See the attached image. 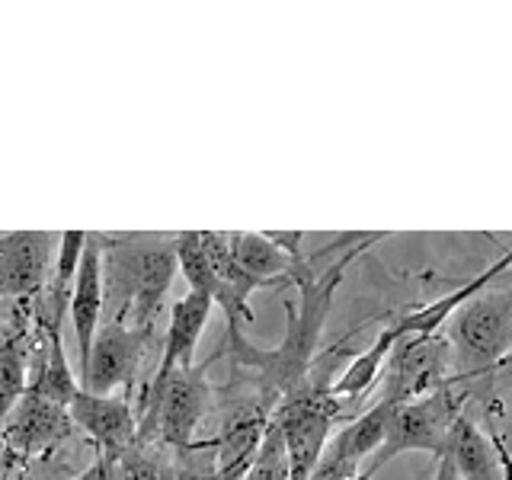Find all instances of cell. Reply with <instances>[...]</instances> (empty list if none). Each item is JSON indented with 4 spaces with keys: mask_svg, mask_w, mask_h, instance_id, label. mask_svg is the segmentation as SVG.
I'll return each instance as SVG.
<instances>
[{
    "mask_svg": "<svg viewBox=\"0 0 512 480\" xmlns=\"http://www.w3.org/2000/svg\"><path fill=\"white\" fill-rule=\"evenodd\" d=\"M458 384L461 381L452 375L439 391L391 407L384 442L375 452V461H372V468H368V474H375L381 464L394 461L404 452H426L439 461L448 448V436H452L455 420L464 413V400H468V391L464 388L458 391Z\"/></svg>",
    "mask_w": 512,
    "mask_h": 480,
    "instance_id": "3957f363",
    "label": "cell"
},
{
    "mask_svg": "<svg viewBox=\"0 0 512 480\" xmlns=\"http://www.w3.org/2000/svg\"><path fill=\"white\" fill-rule=\"evenodd\" d=\"M445 455L452 458L461 480H512V461L500 442L484 436L471 416H458L448 436Z\"/></svg>",
    "mask_w": 512,
    "mask_h": 480,
    "instance_id": "2e32d148",
    "label": "cell"
},
{
    "mask_svg": "<svg viewBox=\"0 0 512 480\" xmlns=\"http://www.w3.org/2000/svg\"><path fill=\"white\" fill-rule=\"evenodd\" d=\"M269 416H272V407L266 400L240 404L224 416V426L218 436V468H215L218 480H240L247 474L256 452H260Z\"/></svg>",
    "mask_w": 512,
    "mask_h": 480,
    "instance_id": "5bb4252c",
    "label": "cell"
},
{
    "mask_svg": "<svg viewBox=\"0 0 512 480\" xmlns=\"http://www.w3.org/2000/svg\"><path fill=\"white\" fill-rule=\"evenodd\" d=\"M240 480H288V458H285V442H282V432L279 426L269 420L266 432H263V442H260V452H256L253 464L247 468V474Z\"/></svg>",
    "mask_w": 512,
    "mask_h": 480,
    "instance_id": "603a6c76",
    "label": "cell"
},
{
    "mask_svg": "<svg viewBox=\"0 0 512 480\" xmlns=\"http://www.w3.org/2000/svg\"><path fill=\"white\" fill-rule=\"evenodd\" d=\"M359 474V464L343 458L340 452H333V448H324V455H320L317 468L308 480H352Z\"/></svg>",
    "mask_w": 512,
    "mask_h": 480,
    "instance_id": "cb8c5ba5",
    "label": "cell"
},
{
    "mask_svg": "<svg viewBox=\"0 0 512 480\" xmlns=\"http://www.w3.org/2000/svg\"><path fill=\"white\" fill-rule=\"evenodd\" d=\"M154 340V327L132 324H100L93 336L90 362L80 375V391L87 394H112L122 388L125 394L135 388L141 362L148 356Z\"/></svg>",
    "mask_w": 512,
    "mask_h": 480,
    "instance_id": "ba28073f",
    "label": "cell"
},
{
    "mask_svg": "<svg viewBox=\"0 0 512 480\" xmlns=\"http://www.w3.org/2000/svg\"><path fill=\"white\" fill-rule=\"evenodd\" d=\"M29 375H36V378L29 381L26 391L52 400V404H58V407H68L80 391V381L74 378L68 356H64L61 333H39L36 336Z\"/></svg>",
    "mask_w": 512,
    "mask_h": 480,
    "instance_id": "ac0fdd59",
    "label": "cell"
},
{
    "mask_svg": "<svg viewBox=\"0 0 512 480\" xmlns=\"http://www.w3.org/2000/svg\"><path fill=\"white\" fill-rule=\"evenodd\" d=\"M55 234L10 231L0 234V301H26L42 292L52 272Z\"/></svg>",
    "mask_w": 512,
    "mask_h": 480,
    "instance_id": "30bf717a",
    "label": "cell"
},
{
    "mask_svg": "<svg viewBox=\"0 0 512 480\" xmlns=\"http://www.w3.org/2000/svg\"><path fill=\"white\" fill-rule=\"evenodd\" d=\"M343 410V400L333 397L327 384L308 381L301 391L282 397L272 407L269 420L279 426L288 458V480H308L317 468L320 455L330 442L336 416Z\"/></svg>",
    "mask_w": 512,
    "mask_h": 480,
    "instance_id": "8992f818",
    "label": "cell"
},
{
    "mask_svg": "<svg viewBox=\"0 0 512 480\" xmlns=\"http://www.w3.org/2000/svg\"><path fill=\"white\" fill-rule=\"evenodd\" d=\"M448 362H452V346L439 333L400 336L388 356V368H384L381 404L397 407L439 391L452 378L448 375Z\"/></svg>",
    "mask_w": 512,
    "mask_h": 480,
    "instance_id": "52a82bcc",
    "label": "cell"
},
{
    "mask_svg": "<svg viewBox=\"0 0 512 480\" xmlns=\"http://www.w3.org/2000/svg\"><path fill=\"white\" fill-rule=\"evenodd\" d=\"M388 413H391V404H381V400H378L372 410H365L349 426H343L340 432H336L333 442H327V448H333V452H340L343 458L356 461V464L362 458H368V455H375L381 448V442H384Z\"/></svg>",
    "mask_w": 512,
    "mask_h": 480,
    "instance_id": "44dd1931",
    "label": "cell"
},
{
    "mask_svg": "<svg viewBox=\"0 0 512 480\" xmlns=\"http://www.w3.org/2000/svg\"><path fill=\"white\" fill-rule=\"evenodd\" d=\"M74 480H116V474H112V464L106 458L96 455V461L90 464V468L84 474H77Z\"/></svg>",
    "mask_w": 512,
    "mask_h": 480,
    "instance_id": "d4e9b609",
    "label": "cell"
},
{
    "mask_svg": "<svg viewBox=\"0 0 512 480\" xmlns=\"http://www.w3.org/2000/svg\"><path fill=\"white\" fill-rule=\"evenodd\" d=\"M68 413L74 426L100 448V458L109 464H116L119 455L138 442V420L128 397L77 391V397L68 404Z\"/></svg>",
    "mask_w": 512,
    "mask_h": 480,
    "instance_id": "8fae6325",
    "label": "cell"
},
{
    "mask_svg": "<svg viewBox=\"0 0 512 480\" xmlns=\"http://www.w3.org/2000/svg\"><path fill=\"white\" fill-rule=\"evenodd\" d=\"M512 266V253H506L503 260H496L487 272H480L477 279H471L468 285H461V288H455L452 295H442V298H436L432 304H423V308H416V311H410V314H404V317H397V320H391V327L397 330V336H420V333H436L448 317H452L464 301H471L474 295H480L484 288H490L496 279L503 276V272Z\"/></svg>",
    "mask_w": 512,
    "mask_h": 480,
    "instance_id": "d6986e66",
    "label": "cell"
},
{
    "mask_svg": "<svg viewBox=\"0 0 512 480\" xmlns=\"http://www.w3.org/2000/svg\"><path fill=\"white\" fill-rule=\"evenodd\" d=\"M32 327H36L32 324V298L10 301V317L0 327V423L29 388L32 349H36Z\"/></svg>",
    "mask_w": 512,
    "mask_h": 480,
    "instance_id": "7c38bea8",
    "label": "cell"
},
{
    "mask_svg": "<svg viewBox=\"0 0 512 480\" xmlns=\"http://www.w3.org/2000/svg\"><path fill=\"white\" fill-rule=\"evenodd\" d=\"M397 340H400L397 330L388 324V327L378 333V340L368 346L365 352H359V356L349 362L346 372L330 384V394L340 397V400L362 397L378 381V375L384 372V362H388V356H391V349H394Z\"/></svg>",
    "mask_w": 512,
    "mask_h": 480,
    "instance_id": "ffe728a7",
    "label": "cell"
},
{
    "mask_svg": "<svg viewBox=\"0 0 512 480\" xmlns=\"http://www.w3.org/2000/svg\"><path fill=\"white\" fill-rule=\"evenodd\" d=\"M212 480H215V477H212Z\"/></svg>",
    "mask_w": 512,
    "mask_h": 480,
    "instance_id": "f1b7e54d",
    "label": "cell"
},
{
    "mask_svg": "<svg viewBox=\"0 0 512 480\" xmlns=\"http://www.w3.org/2000/svg\"><path fill=\"white\" fill-rule=\"evenodd\" d=\"M506 423H509L506 436H500V432H493V429H490V439H496V442H500V448H503V452L509 455V461H512V413L506 416Z\"/></svg>",
    "mask_w": 512,
    "mask_h": 480,
    "instance_id": "484cf974",
    "label": "cell"
},
{
    "mask_svg": "<svg viewBox=\"0 0 512 480\" xmlns=\"http://www.w3.org/2000/svg\"><path fill=\"white\" fill-rule=\"evenodd\" d=\"M74 429L77 426L68 407H58L52 400L26 391L0 426V442H4L7 461H29L55 452L61 442L74 436Z\"/></svg>",
    "mask_w": 512,
    "mask_h": 480,
    "instance_id": "9c48e42d",
    "label": "cell"
},
{
    "mask_svg": "<svg viewBox=\"0 0 512 480\" xmlns=\"http://www.w3.org/2000/svg\"><path fill=\"white\" fill-rule=\"evenodd\" d=\"M100 237V234H96ZM103 320L100 324L154 327L176 276L173 237H100Z\"/></svg>",
    "mask_w": 512,
    "mask_h": 480,
    "instance_id": "7a4b0ae2",
    "label": "cell"
},
{
    "mask_svg": "<svg viewBox=\"0 0 512 480\" xmlns=\"http://www.w3.org/2000/svg\"><path fill=\"white\" fill-rule=\"evenodd\" d=\"M7 464H10V461H7V452H4V442H0V474L7 471Z\"/></svg>",
    "mask_w": 512,
    "mask_h": 480,
    "instance_id": "4316f807",
    "label": "cell"
},
{
    "mask_svg": "<svg viewBox=\"0 0 512 480\" xmlns=\"http://www.w3.org/2000/svg\"><path fill=\"white\" fill-rule=\"evenodd\" d=\"M372 477H375V474H368V471H359V474L352 477V480H372Z\"/></svg>",
    "mask_w": 512,
    "mask_h": 480,
    "instance_id": "83f0119b",
    "label": "cell"
},
{
    "mask_svg": "<svg viewBox=\"0 0 512 480\" xmlns=\"http://www.w3.org/2000/svg\"><path fill=\"white\" fill-rule=\"evenodd\" d=\"M208 365L212 362L189 365L173 372L167 381L151 384L148 397H144V423L138 426V442L160 439L176 452L192 448V436L212 407V388H208L205 375Z\"/></svg>",
    "mask_w": 512,
    "mask_h": 480,
    "instance_id": "5b68a950",
    "label": "cell"
},
{
    "mask_svg": "<svg viewBox=\"0 0 512 480\" xmlns=\"http://www.w3.org/2000/svg\"><path fill=\"white\" fill-rule=\"evenodd\" d=\"M212 308H215L212 298L202 292H186L183 298H176L170 304V330H167L164 352H160V362H157V372H154L151 384L167 381L173 372L192 365L196 343L208 324V317H212Z\"/></svg>",
    "mask_w": 512,
    "mask_h": 480,
    "instance_id": "9a60e30c",
    "label": "cell"
},
{
    "mask_svg": "<svg viewBox=\"0 0 512 480\" xmlns=\"http://www.w3.org/2000/svg\"><path fill=\"white\" fill-rule=\"evenodd\" d=\"M448 346L458 352L464 372L455 375L468 381L471 375L500 372L512 356V292L484 288L471 301H464L452 314Z\"/></svg>",
    "mask_w": 512,
    "mask_h": 480,
    "instance_id": "277c9868",
    "label": "cell"
},
{
    "mask_svg": "<svg viewBox=\"0 0 512 480\" xmlns=\"http://www.w3.org/2000/svg\"><path fill=\"white\" fill-rule=\"evenodd\" d=\"M103 253H100V237L87 234V247L80 256L77 266V279L71 288V327H74V340H77V359L84 375V368L90 362V349H93V336L100 330L103 320Z\"/></svg>",
    "mask_w": 512,
    "mask_h": 480,
    "instance_id": "4fadbf2b",
    "label": "cell"
},
{
    "mask_svg": "<svg viewBox=\"0 0 512 480\" xmlns=\"http://www.w3.org/2000/svg\"><path fill=\"white\" fill-rule=\"evenodd\" d=\"M112 474L116 480H176L173 464L151 442H135L128 452H122L112 464Z\"/></svg>",
    "mask_w": 512,
    "mask_h": 480,
    "instance_id": "7402d4cb",
    "label": "cell"
},
{
    "mask_svg": "<svg viewBox=\"0 0 512 480\" xmlns=\"http://www.w3.org/2000/svg\"><path fill=\"white\" fill-rule=\"evenodd\" d=\"M381 237L384 234H362L336 263L317 269L320 263L317 260L311 269L301 272L295 279L298 304L292 298H285V336L276 349H260L247 343V336L240 330H228V336H224V349H218V356L224 352V356H231L237 368L256 372L263 400L269 407H276L282 397L301 391L311 381V362L320 343V333H324V320L330 314L336 288H340L349 263Z\"/></svg>",
    "mask_w": 512,
    "mask_h": 480,
    "instance_id": "6da1fadb",
    "label": "cell"
},
{
    "mask_svg": "<svg viewBox=\"0 0 512 480\" xmlns=\"http://www.w3.org/2000/svg\"><path fill=\"white\" fill-rule=\"evenodd\" d=\"M231 253L240 263V269L247 272L250 279H256L263 288L272 285H288L301 276L304 269H311L317 263V253L304 256V260H295L285 250H279L266 234L260 231H231Z\"/></svg>",
    "mask_w": 512,
    "mask_h": 480,
    "instance_id": "e0dca14e",
    "label": "cell"
}]
</instances>
